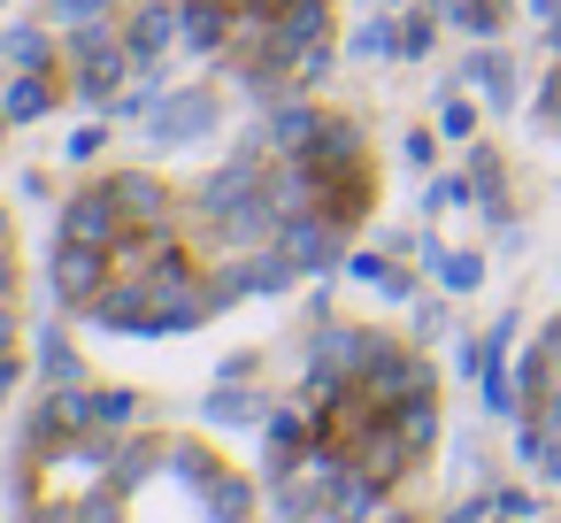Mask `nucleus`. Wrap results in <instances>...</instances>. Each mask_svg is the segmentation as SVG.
<instances>
[{
  "label": "nucleus",
  "mask_w": 561,
  "mask_h": 523,
  "mask_svg": "<svg viewBox=\"0 0 561 523\" xmlns=\"http://www.w3.org/2000/svg\"><path fill=\"white\" fill-rule=\"evenodd\" d=\"M400 55H431V24H423V16L400 24Z\"/></svg>",
  "instance_id": "31"
},
{
  "label": "nucleus",
  "mask_w": 561,
  "mask_h": 523,
  "mask_svg": "<svg viewBox=\"0 0 561 523\" xmlns=\"http://www.w3.org/2000/svg\"><path fill=\"white\" fill-rule=\"evenodd\" d=\"M392 270H400V262H385V254H354V262H346V277H354V285H377V293H385Z\"/></svg>",
  "instance_id": "28"
},
{
  "label": "nucleus",
  "mask_w": 561,
  "mask_h": 523,
  "mask_svg": "<svg viewBox=\"0 0 561 523\" xmlns=\"http://www.w3.org/2000/svg\"><path fill=\"white\" fill-rule=\"evenodd\" d=\"M16 339V316H9V300H0V346H9Z\"/></svg>",
  "instance_id": "39"
},
{
  "label": "nucleus",
  "mask_w": 561,
  "mask_h": 523,
  "mask_svg": "<svg viewBox=\"0 0 561 523\" xmlns=\"http://www.w3.org/2000/svg\"><path fill=\"white\" fill-rule=\"evenodd\" d=\"M101 147H108V132H101V124H85V132H78V139H70V147H62V155H70V162H93V155H101Z\"/></svg>",
  "instance_id": "30"
},
{
  "label": "nucleus",
  "mask_w": 561,
  "mask_h": 523,
  "mask_svg": "<svg viewBox=\"0 0 561 523\" xmlns=\"http://www.w3.org/2000/svg\"><path fill=\"white\" fill-rule=\"evenodd\" d=\"M0 55H9L16 70H55V39H47V32H32V24H24V32H9V47H0Z\"/></svg>",
  "instance_id": "22"
},
{
  "label": "nucleus",
  "mask_w": 561,
  "mask_h": 523,
  "mask_svg": "<svg viewBox=\"0 0 561 523\" xmlns=\"http://www.w3.org/2000/svg\"><path fill=\"white\" fill-rule=\"evenodd\" d=\"M108 193L124 201L131 224H170V185H162V178H147V170H116Z\"/></svg>",
  "instance_id": "11"
},
{
  "label": "nucleus",
  "mask_w": 561,
  "mask_h": 523,
  "mask_svg": "<svg viewBox=\"0 0 561 523\" xmlns=\"http://www.w3.org/2000/svg\"><path fill=\"white\" fill-rule=\"evenodd\" d=\"M423 262L446 277V293H469V285L484 277V262H477V254H446V247H431V239H423Z\"/></svg>",
  "instance_id": "20"
},
{
  "label": "nucleus",
  "mask_w": 561,
  "mask_h": 523,
  "mask_svg": "<svg viewBox=\"0 0 561 523\" xmlns=\"http://www.w3.org/2000/svg\"><path fill=\"white\" fill-rule=\"evenodd\" d=\"M201 508H208V523H247V515H254V485L231 477V469H216V477L201 485Z\"/></svg>",
  "instance_id": "13"
},
{
  "label": "nucleus",
  "mask_w": 561,
  "mask_h": 523,
  "mask_svg": "<svg viewBox=\"0 0 561 523\" xmlns=\"http://www.w3.org/2000/svg\"><path fill=\"white\" fill-rule=\"evenodd\" d=\"M39 377H47V393L85 385V362H78V346H70L62 331H39Z\"/></svg>",
  "instance_id": "16"
},
{
  "label": "nucleus",
  "mask_w": 561,
  "mask_h": 523,
  "mask_svg": "<svg viewBox=\"0 0 561 523\" xmlns=\"http://www.w3.org/2000/svg\"><path fill=\"white\" fill-rule=\"evenodd\" d=\"M216 124H224V101H216L208 86H185V93H170V101L154 109V139H162V147H201Z\"/></svg>",
  "instance_id": "5"
},
{
  "label": "nucleus",
  "mask_w": 561,
  "mask_h": 523,
  "mask_svg": "<svg viewBox=\"0 0 561 523\" xmlns=\"http://www.w3.org/2000/svg\"><path fill=\"white\" fill-rule=\"evenodd\" d=\"M461 201H469V178H438L431 185V208H461Z\"/></svg>",
  "instance_id": "32"
},
{
  "label": "nucleus",
  "mask_w": 561,
  "mask_h": 523,
  "mask_svg": "<svg viewBox=\"0 0 561 523\" xmlns=\"http://www.w3.org/2000/svg\"><path fill=\"white\" fill-rule=\"evenodd\" d=\"M354 55H400V32L392 24H362L354 32Z\"/></svg>",
  "instance_id": "27"
},
{
  "label": "nucleus",
  "mask_w": 561,
  "mask_h": 523,
  "mask_svg": "<svg viewBox=\"0 0 561 523\" xmlns=\"http://www.w3.org/2000/svg\"><path fill=\"white\" fill-rule=\"evenodd\" d=\"M469 86H484V101H500V109H507V101H515V62L484 47V55L469 62Z\"/></svg>",
  "instance_id": "18"
},
{
  "label": "nucleus",
  "mask_w": 561,
  "mask_h": 523,
  "mask_svg": "<svg viewBox=\"0 0 561 523\" xmlns=\"http://www.w3.org/2000/svg\"><path fill=\"white\" fill-rule=\"evenodd\" d=\"M469 193H477L484 216L507 231V178H500V155H492V147H477V162H469Z\"/></svg>",
  "instance_id": "15"
},
{
  "label": "nucleus",
  "mask_w": 561,
  "mask_h": 523,
  "mask_svg": "<svg viewBox=\"0 0 561 523\" xmlns=\"http://www.w3.org/2000/svg\"><path fill=\"white\" fill-rule=\"evenodd\" d=\"M523 462H530L538 477H561V439L538 431V423H523Z\"/></svg>",
  "instance_id": "25"
},
{
  "label": "nucleus",
  "mask_w": 561,
  "mask_h": 523,
  "mask_svg": "<svg viewBox=\"0 0 561 523\" xmlns=\"http://www.w3.org/2000/svg\"><path fill=\"white\" fill-rule=\"evenodd\" d=\"M108 277H116V254L108 247H78V239L55 247V300L62 308H93L108 293Z\"/></svg>",
  "instance_id": "3"
},
{
  "label": "nucleus",
  "mask_w": 561,
  "mask_h": 523,
  "mask_svg": "<svg viewBox=\"0 0 561 523\" xmlns=\"http://www.w3.org/2000/svg\"><path fill=\"white\" fill-rule=\"evenodd\" d=\"M0 132H9V116H0Z\"/></svg>",
  "instance_id": "43"
},
{
  "label": "nucleus",
  "mask_w": 561,
  "mask_h": 523,
  "mask_svg": "<svg viewBox=\"0 0 561 523\" xmlns=\"http://www.w3.org/2000/svg\"><path fill=\"white\" fill-rule=\"evenodd\" d=\"M170 477H185V485L201 492V485L216 477V454H208L201 439H170Z\"/></svg>",
  "instance_id": "21"
},
{
  "label": "nucleus",
  "mask_w": 561,
  "mask_h": 523,
  "mask_svg": "<svg viewBox=\"0 0 561 523\" xmlns=\"http://www.w3.org/2000/svg\"><path fill=\"white\" fill-rule=\"evenodd\" d=\"M16 369H24V362H16L9 346H0V400H9V385H16Z\"/></svg>",
  "instance_id": "36"
},
{
  "label": "nucleus",
  "mask_w": 561,
  "mask_h": 523,
  "mask_svg": "<svg viewBox=\"0 0 561 523\" xmlns=\"http://www.w3.org/2000/svg\"><path fill=\"white\" fill-rule=\"evenodd\" d=\"M154 469H170V439H124V446L108 454V485H116V492H139Z\"/></svg>",
  "instance_id": "12"
},
{
  "label": "nucleus",
  "mask_w": 561,
  "mask_h": 523,
  "mask_svg": "<svg viewBox=\"0 0 561 523\" xmlns=\"http://www.w3.org/2000/svg\"><path fill=\"white\" fill-rule=\"evenodd\" d=\"M55 24H93V16H116V0H47Z\"/></svg>",
  "instance_id": "26"
},
{
  "label": "nucleus",
  "mask_w": 561,
  "mask_h": 523,
  "mask_svg": "<svg viewBox=\"0 0 561 523\" xmlns=\"http://www.w3.org/2000/svg\"><path fill=\"white\" fill-rule=\"evenodd\" d=\"M47 109H62L55 70H16V78H9V93H0V116H9V124H39Z\"/></svg>",
  "instance_id": "10"
},
{
  "label": "nucleus",
  "mask_w": 561,
  "mask_h": 523,
  "mask_svg": "<svg viewBox=\"0 0 561 523\" xmlns=\"http://www.w3.org/2000/svg\"><path fill=\"white\" fill-rule=\"evenodd\" d=\"M124 70H131V55H108V62H70V93H78L85 109H108V93L124 86Z\"/></svg>",
  "instance_id": "14"
},
{
  "label": "nucleus",
  "mask_w": 561,
  "mask_h": 523,
  "mask_svg": "<svg viewBox=\"0 0 561 523\" xmlns=\"http://www.w3.org/2000/svg\"><path fill=\"white\" fill-rule=\"evenodd\" d=\"M300 162H316V170H362V124L354 116H323L316 139L300 147Z\"/></svg>",
  "instance_id": "9"
},
{
  "label": "nucleus",
  "mask_w": 561,
  "mask_h": 523,
  "mask_svg": "<svg viewBox=\"0 0 561 523\" xmlns=\"http://www.w3.org/2000/svg\"><path fill=\"white\" fill-rule=\"evenodd\" d=\"M16 293V254H9V239H0V300Z\"/></svg>",
  "instance_id": "34"
},
{
  "label": "nucleus",
  "mask_w": 561,
  "mask_h": 523,
  "mask_svg": "<svg viewBox=\"0 0 561 523\" xmlns=\"http://www.w3.org/2000/svg\"><path fill=\"white\" fill-rule=\"evenodd\" d=\"M170 39H178V0H154V9H139V16L124 24V55H131L139 86H154V62H162Z\"/></svg>",
  "instance_id": "7"
},
{
  "label": "nucleus",
  "mask_w": 561,
  "mask_h": 523,
  "mask_svg": "<svg viewBox=\"0 0 561 523\" xmlns=\"http://www.w3.org/2000/svg\"><path fill=\"white\" fill-rule=\"evenodd\" d=\"M277 247L300 262V277H331V270H346V224H331V216H285L277 224Z\"/></svg>",
  "instance_id": "1"
},
{
  "label": "nucleus",
  "mask_w": 561,
  "mask_h": 523,
  "mask_svg": "<svg viewBox=\"0 0 561 523\" xmlns=\"http://www.w3.org/2000/svg\"><path fill=\"white\" fill-rule=\"evenodd\" d=\"M231 24H239V0H178V39L201 55H224Z\"/></svg>",
  "instance_id": "8"
},
{
  "label": "nucleus",
  "mask_w": 561,
  "mask_h": 523,
  "mask_svg": "<svg viewBox=\"0 0 561 523\" xmlns=\"http://www.w3.org/2000/svg\"><path fill=\"white\" fill-rule=\"evenodd\" d=\"M546 423H553V431H561V385H553V400H546Z\"/></svg>",
  "instance_id": "40"
},
{
  "label": "nucleus",
  "mask_w": 561,
  "mask_h": 523,
  "mask_svg": "<svg viewBox=\"0 0 561 523\" xmlns=\"http://www.w3.org/2000/svg\"><path fill=\"white\" fill-rule=\"evenodd\" d=\"M362 393L392 416V408H408V400H423V393H431V369H423L408 346H392V339H385V346H377V362L362 369Z\"/></svg>",
  "instance_id": "4"
},
{
  "label": "nucleus",
  "mask_w": 561,
  "mask_h": 523,
  "mask_svg": "<svg viewBox=\"0 0 561 523\" xmlns=\"http://www.w3.org/2000/svg\"><path fill=\"white\" fill-rule=\"evenodd\" d=\"M438 331H446V316H438V308L423 300V308H415V339H438Z\"/></svg>",
  "instance_id": "33"
},
{
  "label": "nucleus",
  "mask_w": 561,
  "mask_h": 523,
  "mask_svg": "<svg viewBox=\"0 0 561 523\" xmlns=\"http://www.w3.org/2000/svg\"><path fill=\"white\" fill-rule=\"evenodd\" d=\"M62 55H70V62H108V55H124V32L93 16V24H78V32H70V47H62Z\"/></svg>",
  "instance_id": "17"
},
{
  "label": "nucleus",
  "mask_w": 561,
  "mask_h": 523,
  "mask_svg": "<svg viewBox=\"0 0 561 523\" xmlns=\"http://www.w3.org/2000/svg\"><path fill=\"white\" fill-rule=\"evenodd\" d=\"M546 47H553V55H561V16H553V24H546Z\"/></svg>",
  "instance_id": "41"
},
{
  "label": "nucleus",
  "mask_w": 561,
  "mask_h": 523,
  "mask_svg": "<svg viewBox=\"0 0 561 523\" xmlns=\"http://www.w3.org/2000/svg\"><path fill=\"white\" fill-rule=\"evenodd\" d=\"M438 124H446V139H469V132H477V109H469V101H446Z\"/></svg>",
  "instance_id": "29"
},
{
  "label": "nucleus",
  "mask_w": 561,
  "mask_h": 523,
  "mask_svg": "<svg viewBox=\"0 0 561 523\" xmlns=\"http://www.w3.org/2000/svg\"><path fill=\"white\" fill-rule=\"evenodd\" d=\"M208 423H247V416H262V400L254 393H239L231 377H224V393H208V408H201Z\"/></svg>",
  "instance_id": "24"
},
{
  "label": "nucleus",
  "mask_w": 561,
  "mask_h": 523,
  "mask_svg": "<svg viewBox=\"0 0 561 523\" xmlns=\"http://www.w3.org/2000/svg\"><path fill=\"white\" fill-rule=\"evenodd\" d=\"M93 416H101V431H124L139 416V393L131 385H93Z\"/></svg>",
  "instance_id": "23"
},
{
  "label": "nucleus",
  "mask_w": 561,
  "mask_h": 523,
  "mask_svg": "<svg viewBox=\"0 0 561 523\" xmlns=\"http://www.w3.org/2000/svg\"><path fill=\"white\" fill-rule=\"evenodd\" d=\"M154 316H162V285L154 277H108V293L93 300V323L124 331V339H154Z\"/></svg>",
  "instance_id": "2"
},
{
  "label": "nucleus",
  "mask_w": 561,
  "mask_h": 523,
  "mask_svg": "<svg viewBox=\"0 0 561 523\" xmlns=\"http://www.w3.org/2000/svg\"><path fill=\"white\" fill-rule=\"evenodd\" d=\"M316 124H323L316 109H277V116H270V147H277V155H300V147L316 139Z\"/></svg>",
  "instance_id": "19"
},
{
  "label": "nucleus",
  "mask_w": 561,
  "mask_h": 523,
  "mask_svg": "<svg viewBox=\"0 0 561 523\" xmlns=\"http://www.w3.org/2000/svg\"><path fill=\"white\" fill-rule=\"evenodd\" d=\"M323 9H331V0H323Z\"/></svg>",
  "instance_id": "44"
},
{
  "label": "nucleus",
  "mask_w": 561,
  "mask_h": 523,
  "mask_svg": "<svg viewBox=\"0 0 561 523\" xmlns=\"http://www.w3.org/2000/svg\"><path fill=\"white\" fill-rule=\"evenodd\" d=\"M78 515H85V508H78ZM78 515H70V508H39L32 523H78Z\"/></svg>",
  "instance_id": "37"
},
{
  "label": "nucleus",
  "mask_w": 561,
  "mask_h": 523,
  "mask_svg": "<svg viewBox=\"0 0 561 523\" xmlns=\"http://www.w3.org/2000/svg\"><path fill=\"white\" fill-rule=\"evenodd\" d=\"M530 16H538V24H553V16H561V0H530Z\"/></svg>",
  "instance_id": "38"
},
{
  "label": "nucleus",
  "mask_w": 561,
  "mask_h": 523,
  "mask_svg": "<svg viewBox=\"0 0 561 523\" xmlns=\"http://www.w3.org/2000/svg\"><path fill=\"white\" fill-rule=\"evenodd\" d=\"M385 523H408V515H385Z\"/></svg>",
  "instance_id": "42"
},
{
  "label": "nucleus",
  "mask_w": 561,
  "mask_h": 523,
  "mask_svg": "<svg viewBox=\"0 0 561 523\" xmlns=\"http://www.w3.org/2000/svg\"><path fill=\"white\" fill-rule=\"evenodd\" d=\"M538 116H553V124H561V70H553V86L538 93Z\"/></svg>",
  "instance_id": "35"
},
{
  "label": "nucleus",
  "mask_w": 561,
  "mask_h": 523,
  "mask_svg": "<svg viewBox=\"0 0 561 523\" xmlns=\"http://www.w3.org/2000/svg\"><path fill=\"white\" fill-rule=\"evenodd\" d=\"M131 231V216H124V201L101 185V193H78L70 208H62V239H78V247H116Z\"/></svg>",
  "instance_id": "6"
}]
</instances>
